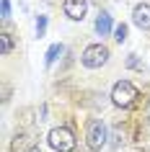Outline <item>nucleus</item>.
<instances>
[{"mask_svg": "<svg viewBox=\"0 0 150 152\" xmlns=\"http://www.w3.org/2000/svg\"><path fill=\"white\" fill-rule=\"evenodd\" d=\"M106 139H109L106 124H103L101 119H91V121H88V129H86V144H88V150L98 152L101 147H106Z\"/></svg>", "mask_w": 150, "mask_h": 152, "instance_id": "f257e3e1", "label": "nucleus"}, {"mask_svg": "<svg viewBox=\"0 0 150 152\" xmlns=\"http://www.w3.org/2000/svg\"><path fill=\"white\" fill-rule=\"evenodd\" d=\"M137 101V88H134L129 80H119L114 88H111V103L119 106V108H129V106Z\"/></svg>", "mask_w": 150, "mask_h": 152, "instance_id": "f03ea898", "label": "nucleus"}, {"mask_svg": "<svg viewBox=\"0 0 150 152\" xmlns=\"http://www.w3.org/2000/svg\"><path fill=\"white\" fill-rule=\"evenodd\" d=\"M47 139H49V147L57 150V152H72L75 150V134L67 126H55Z\"/></svg>", "mask_w": 150, "mask_h": 152, "instance_id": "7ed1b4c3", "label": "nucleus"}, {"mask_svg": "<svg viewBox=\"0 0 150 152\" xmlns=\"http://www.w3.org/2000/svg\"><path fill=\"white\" fill-rule=\"evenodd\" d=\"M83 64H86L88 70H98V67H103V64L109 62V49L103 47V44H91V47H86V52H83Z\"/></svg>", "mask_w": 150, "mask_h": 152, "instance_id": "20e7f679", "label": "nucleus"}, {"mask_svg": "<svg viewBox=\"0 0 150 152\" xmlns=\"http://www.w3.org/2000/svg\"><path fill=\"white\" fill-rule=\"evenodd\" d=\"M88 10V0H65V16L70 21H83Z\"/></svg>", "mask_w": 150, "mask_h": 152, "instance_id": "39448f33", "label": "nucleus"}, {"mask_svg": "<svg viewBox=\"0 0 150 152\" xmlns=\"http://www.w3.org/2000/svg\"><path fill=\"white\" fill-rule=\"evenodd\" d=\"M132 23L142 31H150V5L148 3H140V5H134L132 10Z\"/></svg>", "mask_w": 150, "mask_h": 152, "instance_id": "423d86ee", "label": "nucleus"}, {"mask_svg": "<svg viewBox=\"0 0 150 152\" xmlns=\"http://www.w3.org/2000/svg\"><path fill=\"white\" fill-rule=\"evenodd\" d=\"M96 31L101 34V36H106V34L111 31V16L106 13V10H101L98 18H96Z\"/></svg>", "mask_w": 150, "mask_h": 152, "instance_id": "0eeeda50", "label": "nucleus"}, {"mask_svg": "<svg viewBox=\"0 0 150 152\" xmlns=\"http://www.w3.org/2000/svg\"><path fill=\"white\" fill-rule=\"evenodd\" d=\"M10 150H13V152H29V150H31V139H29V134H16V139H13V144H10Z\"/></svg>", "mask_w": 150, "mask_h": 152, "instance_id": "6e6552de", "label": "nucleus"}, {"mask_svg": "<svg viewBox=\"0 0 150 152\" xmlns=\"http://www.w3.org/2000/svg\"><path fill=\"white\" fill-rule=\"evenodd\" d=\"M10 49H13V39H10L8 31H3V34H0V52H3V57L10 54Z\"/></svg>", "mask_w": 150, "mask_h": 152, "instance_id": "1a4fd4ad", "label": "nucleus"}, {"mask_svg": "<svg viewBox=\"0 0 150 152\" xmlns=\"http://www.w3.org/2000/svg\"><path fill=\"white\" fill-rule=\"evenodd\" d=\"M62 52H65V47H62V44H52V47L47 49V64H55V59H57L60 54H62Z\"/></svg>", "mask_w": 150, "mask_h": 152, "instance_id": "9d476101", "label": "nucleus"}, {"mask_svg": "<svg viewBox=\"0 0 150 152\" xmlns=\"http://www.w3.org/2000/svg\"><path fill=\"white\" fill-rule=\"evenodd\" d=\"M114 39H117L119 44H122V41L127 39V26H124V23H119L117 28H114Z\"/></svg>", "mask_w": 150, "mask_h": 152, "instance_id": "9b49d317", "label": "nucleus"}, {"mask_svg": "<svg viewBox=\"0 0 150 152\" xmlns=\"http://www.w3.org/2000/svg\"><path fill=\"white\" fill-rule=\"evenodd\" d=\"M44 31H47V18L39 16L36 18V36H44Z\"/></svg>", "mask_w": 150, "mask_h": 152, "instance_id": "f8f14e48", "label": "nucleus"}, {"mask_svg": "<svg viewBox=\"0 0 150 152\" xmlns=\"http://www.w3.org/2000/svg\"><path fill=\"white\" fill-rule=\"evenodd\" d=\"M0 13H3V18L10 16V0H0Z\"/></svg>", "mask_w": 150, "mask_h": 152, "instance_id": "ddd939ff", "label": "nucleus"}, {"mask_svg": "<svg viewBox=\"0 0 150 152\" xmlns=\"http://www.w3.org/2000/svg\"><path fill=\"white\" fill-rule=\"evenodd\" d=\"M127 64H129V67H134V70H142V64L137 62V59H134V54L129 57V62H127Z\"/></svg>", "mask_w": 150, "mask_h": 152, "instance_id": "4468645a", "label": "nucleus"}, {"mask_svg": "<svg viewBox=\"0 0 150 152\" xmlns=\"http://www.w3.org/2000/svg\"><path fill=\"white\" fill-rule=\"evenodd\" d=\"M29 152H39V150H36V147H31V150H29Z\"/></svg>", "mask_w": 150, "mask_h": 152, "instance_id": "2eb2a0df", "label": "nucleus"}, {"mask_svg": "<svg viewBox=\"0 0 150 152\" xmlns=\"http://www.w3.org/2000/svg\"><path fill=\"white\" fill-rule=\"evenodd\" d=\"M98 3H101V0H98Z\"/></svg>", "mask_w": 150, "mask_h": 152, "instance_id": "dca6fc26", "label": "nucleus"}]
</instances>
